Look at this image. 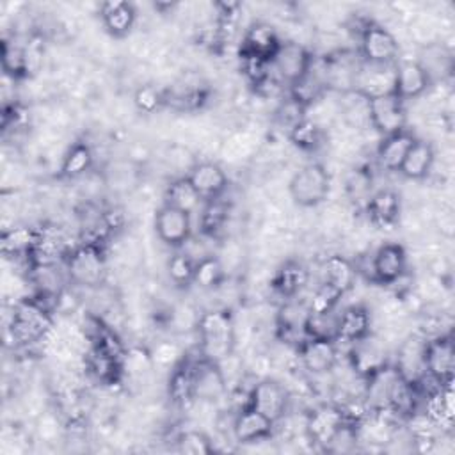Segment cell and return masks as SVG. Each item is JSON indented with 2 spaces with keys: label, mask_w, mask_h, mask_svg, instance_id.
<instances>
[{
  "label": "cell",
  "mask_w": 455,
  "mask_h": 455,
  "mask_svg": "<svg viewBox=\"0 0 455 455\" xmlns=\"http://www.w3.org/2000/svg\"><path fill=\"white\" fill-rule=\"evenodd\" d=\"M288 192L295 204L315 208L322 204L331 192V178L322 164H307L300 167L288 181Z\"/></svg>",
  "instance_id": "277c9868"
},
{
  "label": "cell",
  "mask_w": 455,
  "mask_h": 455,
  "mask_svg": "<svg viewBox=\"0 0 455 455\" xmlns=\"http://www.w3.org/2000/svg\"><path fill=\"white\" fill-rule=\"evenodd\" d=\"M199 354L206 359L222 363L235 350V322L229 309H210L199 316Z\"/></svg>",
  "instance_id": "6da1fadb"
},
{
  "label": "cell",
  "mask_w": 455,
  "mask_h": 455,
  "mask_svg": "<svg viewBox=\"0 0 455 455\" xmlns=\"http://www.w3.org/2000/svg\"><path fill=\"white\" fill-rule=\"evenodd\" d=\"M423 368L425 377H428L437 386L453 384L455 373V345L450 334H437L425 339L423 345Z\"/></svg>",
  "instance_id": "5b68a950"
},
{
  "label": "cell",
  "mask_w": 455,
  "mask_h": 455,
  "mask_svg": "<svg viewBox=\"0 0 455 455\" xmlns=\"http://www.w3.org/2000/svg\"><path fill=\"white\" fill-rule=\"evenodd\" d=\"M194 270H196V259L187 252L178 249L167 261V274L169 279L176 286H188L194 284Z\"/></svg>",
  "instance_id": "74e56055"
},
{
  "label": "cell",
  "mask_w": 455,
  "mask_h": 455,
  "mask_svg": "<svg viewBox=\"0 0 455 455\" xmlns=\"http://www.w3.org/2000/svg\"><path fill=\"white\" fill-rule=\"evenodd\" d=\"M352 91L359 92L366 100L395 92V64L391 66L364 64L355 73Z\"/></svg>",
  "instance_id": "d6986e66"
},
{
  "label": "cell",
  "mask_w": 455,
  "mask_h": 455,
  "mask_svg": "<svg viewBox=\"0 0 455 455\" xmlns=\"http://www.w3.org/2000/svg\"><path fill=\"white\" fill-rule=\"evenodd\" d=\"M343 299V293L338 291L336 288L325 284V283H320V286L316 288V291L313 293L311 300H309V313L313 315H322V313H331V311H336V306L338 302Z\"/></svg>",
  "instance_id": "ab89813d"
},
{
  "label": "cell",
  "mask_w": 455,
  "mask_h": 455,
  "mask_svg": "<svg viewBox=\"0 0 455 455\" xmlns=\"http://www.w3.org/2000/svg\"><path fill=\"white\" fill-rule=\"evenodd\" d=\"M224 279H226L224 265L213 254H204L196 261V270H194L196 286L203 290H215L224 283Z\"/></svg>",
  "instance_id": "d590c367"
},
{
  "label": "cell",
  "mask_w": 455,
  "mask_h": 455,
  "mask_svg": "<svg viewBox=\"0 0 455 455\" xmlns=\"http://www.w3.org/2000/svg\"><path fill=\"white\" fill-rule=\"evenodd\" d=\"M359 53L364 64L391 66L398 62L400 44L386 27L370 21L361 28Z\"/></svg>",
  "instance_id": "8992f818"
},
{
  "label": "cell",
  "mask_w": 455,
  "mask_h": 455,
  "mask_svg": "<svg viewBox=\"0 0 455 455\" xmlns=\"http://www.w3.org/2000/svg\"><path fill=\"white\" fill-rule=\"evenodd\" d=\"M153 226L158 240L174 251L183 249L192 236V215L169 204L156 210Z\"/></svg>",
  "instance_id": "30bf717a"
},
{
  "label": "cell",
  "mask_w": 455,
  "mask_h": 455,
  "mask_svg": "<svg viewBox=\"0 0 455 455\" xmlns=\"http://www.w3.org/2000/svg\"><path fill=\"white\" fill-rule=\"evenodd\" d=\"M94 165V153L85 140H76L69 146L66 155L62 156L59 167L60 180H78L85 176Z\"/></svg>",
  "instance_id": "f1b7e54d"
},
{
  "label": "cell",
  "mask_w": 455,
  "mask_h": 455,
  "mask_svg": "<svg viewBox=\"0 0 455 455\" xmlns=\"http://www.w3.org/2000/svg\"><path fill=\"white\" fill-rule=\"evenodd\" d=\"M100 18L105 30L116 37H126L137 21V11L133 4L124 0H108L100 5Z\"/></svg>",
  "instance_id": "603a6c76"
},
{
  "label": "cell",
  "mask_w": 455,
  "mask_h": 455,
  "mask_svg": "<svg viewBox=\"0 0 455 455\" xmlns=\"http://www.w3.org/2000/svg\"><path fill=\"white\" fill-rule=\"evenodd\" d=\"M416 139L418 137L409 128L400 130L391 135H386V137H380V140L377 144V151H375L377 165L382 171L398 172L403 164V158L407 156V153L412 148V144L416 142Z\"/></svg>",
  "instance_id": "ac0fdd59"
},
{
  "label": "cell",
  "mask_w": 455,
  "mask_h": 455,
  "mask_svg": "<svg viewBox=\"0 0 455 455\" xmlns=\"http://www.w3.org/2000/svg\"><path fill=\"white\" fill-rule=\"evenodd\" d=\"M183 355L180 354V348L172 341H162L156 345V348L151 352L153 366L155 368H164V370H172Z\"/></svg>",
  "instance_id": "b9f144b4"
},
{
  "label": "cell",
  "mask_w": 455,
  "mask_h": 455,
  "mask_svg": "<svg viewBox=\"0 0 455 455\" xmlns=\"http://www.w3.org/2000/svg\"><path fill=\"white\" fill-rule=\"evenodd\" d=\"M192 387L194 398L203 402L219 400L228 387L226 375L220 368V363L206 359L199 354L192 364Z\"/></svg>",
  "instance_id": "4fadbf2b"
},
{
  "label": "cell",
  "mask_w": 455,
  "mask_h": 455,
  "mask_svg": "<svg viewBox=\"0 0 455 455\" xmlns=\"http://www.w3.org/2000/svg\"><path fill=\"white\" fill-rule=\"evenodd\" d=\"M432 85V78L419 60H398L395 64V94L402 101L416 100L427 92Z\"/></svg>",
  "instance_id": "e0dca14e"
},
{
  "label": "cell",
  "mask_w": 455,
  "mask_h": 455,
  "mask_svg": "<svg viewBox=\"0 0 455 455\" xmlns=\"http://www.w3.org/2000/svg\"><path fill=\"white\" fill-rule=\"evenodd\" d=\"M368 123L380 135H391L407 128L405 101L395 92L368 100Z\"/></svg>",
  "instance_id": "52a82bcc"
},
{
  "label": "cell",
  "mask_w": 455,
  "mask_h": 455,
  "mask_svg": "<svg viewBox=\"0 0 455 455\" xmlns=\"http://www.w3.org/2000/svg\"><path fill=\"white\" fill-rule=\"evenodd\" d=\"M307 281H309L307 268L297 259H288L275 272L272 279V286L275 293H279L281 297L293 299L307 284Z\"/></svg>",
  "instance_id": "83f0119b"
},
{
  "label": "cell",
  "mask_w": 455,
  "mask_h": 455,
  "mask_svg": "<svg viewBox=\"0 0 455 455\" xmlns=\"http://www.w3.org/2000/svg\"><path fill=\"white\" fill-rule=\"evenodd\" d=\"M178 451L187 455H210L215 451L212 439L201 430H185L176 439Z\"/></svg>",
  "instance_id": "f35d334b"
},
{
  "label": "cell",
  "mask_w": 455,
  "mask_h": 455,
  "mask_svg": "<svg viewBox=\"0 0 455 455\" xmlns=\"http://www.w3.org/2000/svg\"><path fill=\"white\" fill-rule=\"evenodd\" d=\"M434 162H435L434 146L423 139H416L407 156L403 158V164L398 172L407 180H423L430 174Z\"/></svg>",
  "instance_id": "4316f807"
},
{
  "label": "cell",
  "mask_w": 455,
  "mask_h": 455,
  "mask_svg": "<svg viewBox=\"0 0 455 455\" xmlns=\"http://www.w3.org/2000/svg\"><path fill=\"white\" fill-rule=\"evenodd\" d=\"M364 208L373 226L380 229H391L396 226L400 219L402 203H400V196L395 190L382 188L370 194V197L364 203Z\"/></svg>",
  "instance_id": "44dd1931"
},
{
  "label": "cell",
  "mask_w": 455,
  "mask_h": 455,
  "mask_svg": "<svg viewBox=\"0 0 455 455\" xmlns=\"http://www.w3.org/2000/svg\"><path fill=\"white\" fill-rule=\"evenodd\" d=\"M288 137H290L291 144L297 146L299 149L316 151L323 144L325 132L318 121H315L313 117H309L306 114L304 119H300L288 130Z\"/></svg>",
  "instance_id": "836d02e7"
},
{
  "label": "cell",
  "mask_w": 455,
  "mask_h": 455,
  "mask_svg": "<svg viewBox=\"0 0 455 455\" xmlns=\"http://www.w3.org/2000/svg\"><path fill=\"white\" fill-rule=\"evenodd\" d=\"M192 364H194V359L181 357L180 363L171 370L169 395L180 405H187L196 400L194 387H192Z\"/></svg>",
  "instance_id": "d6a6232c"
},
{
  "label": "cell",
  "mask_w": 455,
  "mask_h": 455,
  "mask_svg": "<svg viewBox=\"0 0 455 455\" xmlns=\"http://www.w3.org/2000/svg\"><path fill=\"white\" fill-rule=\"evenodd\" d=\"M53 320L50 309L41 297L23 299L14 304L9 322L11 336L20 345H32L41 341L52 329Z\"/></svg>",
  "instance_id": "3957f363"
},
{
  "label": "cell",
  "mask_w": 455,
  "mask_h": 455,
  "mask_svg": "<svg viewBox=\"0 0 455 455\" xmlns=\"http://www.w3.org/2000/svg\"><path fill=\"white\" fill-rule=\"evenodd\" d=\"M355 277H357V268L354 261H350L341 254H331L322 263V283L336 288L343 295L354 288Z\"/></svg>",
  "instance_id": "484cf974"
},
{
  "label": "cell",
  "mask_w": 455,
  "mask_h": 455,
  "mask_svg": "<svg viewBox=\"0 0 455 455\" xmlns=\"http://www.w3.org/2000/svg\"><path fill=\"white\" fill-rule=\"evenodd\" d=\"M370 263H371L370 281L387 286V284H395L405 275L409 259L402 243L386 242L371 252Z\"/></svg>",
  "instance_id": "9c48e42d"
},
{
  "label": "cell",
  "mask_w": 455,
  "mask_h": 455,
  "mask_svg": "<svg viewBox=\"0 0 455 455\" xmlns=\"http://www.w3.org/2000/svg\"><path fill=\"white\" fill-rule=\"evenodd\" d=\"M439 430L451 428L455 418V402H453V386H437L432 389L423 402L421 411Z\"/></svg>",
  "instance_id": "d4e9b609"
},
{
  "label": "cell",
  "mask_w": 455,
  "mask_h": 455,
  "mask_svg": "<svg viewBox=\"0 0 455 455\" xmlns=\"http://www.w3.org/2000/svg\"><path fill=\"white\" fill-rule=\"evenodd\" d=\"M309 316L307 306H299L295 302H286L277 316V329L284 341L300 343L306 338V320Z\"/></svg>",
  "instance_id": "4dcf8cb0"
},
{
  "label": "cell",
  "mask_w": 455,
  "mask_h": 455,
  "mask_svg": "<svg viewBox=\"0 0 455 455\" xmlns=\"http://www.w3.org/2000/svg\"><path fill=\"white\" fill-rule=\"evenodd\" d=\"M281 41L283 39L270 23L256 21L243 32L240 43V57L272 62L277 48L281 46Z\"/></svg>",
  "instance_id": "5bb4252c"
},
{
  "label": "cell",
  "mask_w": 455,
  "mask_h": 455,
  "mask_svg": "<svg viewBox=\"0 0 455 455\" xmlns=\"http://www.w3.org/2000/svg\"><path fill=\"white\" fill-rule=\"evenodd\" d=\"M68 279L76 286L96 288L107 275V256L103 242L82 240L68 252L66 259Z\"/></svg>",
  "instance_id": "7a4b0ae2"
},
{
  "label": "cell",
  "mask_w": 455,
  "mask_h": 455,
  "mask_svg": "<svg viewBox=\"0 0 455 455\" xmlns=\"http://www.w3.org/2000/svg\"><path fill=\"white\" fill-rule=\"evenodd\" d=\"M288 391L281 382L261 379L251 387L245 403L270 418L274 423H279L288 411Z\"/></svg>",
  "instance_id": "8fae6325"
},
{
  "label": "cell",
  "mask_w": 455,
  "mask_h": 455,
  "mask_svg": "<svg viewBox=\"0 0 455 455\" xmlns=\"http://www.w3.org/2000/svg\"><path fill=\"white\" fill-rule=\"evenodd\" d=\"M2 69L11 80L25 78V44L14 39H4L2 43Z\"/></svg>",
  "instance_id": "8d00e7d4"
},
{
  "label": "cell",
  "mask_w": 455,
  "mask_h": 455,
  "mask_svg": "<svg viewBox=\"0 0 455 455\" xmlns=\"http://www.w3.org/2000/svg\"><path fill=\"white\" fill-rule=\"evenodd\" d=\"M299 357L309 373L325 375L338 364V341L332 338H304L299 343Z\"/></svg>",
  "instance_id": "7c38bea8"
},
{
  "label": "cell",
  "mask_w": 455,
  "mask_h": 455,
  "mask_svg": "<svg viewBox=\"0 0 455 455\" xmlns=\"http://www.w3.org/2000/svg\"><path fill=\"white\" fill-rule=\"evenodd\" d=\"M39 238V228H30V226H14L9 229H4L0 243H2V252L5 256H14V258H28L32 249L36 247Z\"/></svg>",
  "instance_id": "f546056e"
},
{
  "label": "cell",
  "mask_w": 455,
  "mask_h": 455,
  "mask_svg": "<svg viewBox=\"0 0 455 455\" xmlns=\"http://www.w3.org/2000/svg\"><path fill=\"white\" fill-rule=\"evenodd\" d=\"M348 423L345 419L341 405H323L315 409L307 418V435L313 443L327 448L331 439L336 435V432Z\"/></svg>",
  "instance_id": "ffe728a7"
},
{
  "label": "cell",
  "mask_w": 455,
  "mask_h": 455,
  "mask_svg": "<svg viewBox=\"0 0 455 455\" xmlns=\"http://www.w3.org/2000/svg\"><path fill=\"white\" fill-rule=\"evenodd\" d=\"M350 363H352L354 371L366 379V377L373 375L375 371H379L380 368H384L387 364L386 350L370 334V336H366V338H363V339H359L352 345Z\"/></svg>",
  "instance_id": "cb8c5ba5"
},
{
  "label": "cell",
  "mask_w": 455,
  "mask_h": 455,
  "mask_svg": "<svg viewBox=\"0 0 455 455\" xmlns=\"http://www.w3.org/2000/svg\"><path fill=\"white\" fill-rule=\"evenodd\" d=\"M371 188V174L366 169H354L347 180V192L352 199H368Z\"/></svg>",
  "instance_id": "7bdbcfd3"
},
{
  "label": "cell",
  "mask_w": 455,
  "mask_h": 455,
  "mask_svg": "<svg viewBox=\"0 0 455 455\" xmlns=\"http://www.w3.org/2000/svg\"><path fill=\"white\" fill-rule=\"evenodd\" d=\"M43 64V43L30 41L25 44V76H32Z\"/></svg>",
  "instance_id": "ee69618b"
},
{
  "label": "cell",
  "mask_w": 455,
  "mask_h": 455,
  "mask_svg": "<svg viewBox=\"0 0 455 455\" xmlns=\"http://www.w3.org/2000/svg\"><path fill=\"white\" fill-rule=\"evenodd\" d=\"M228 213H229V208L222 201V197L204 201L199 213V231L210 238L217 236L228 222Z\"/></svg>",
  "instance_id": "e575fe53"
},
{
  "label": "cell",
  "mask_w": 455,
  "mask_h": 455,
  "mask_svg": "<svg viewBox=\"0 0 455 455\" xmlns=\"http://www.w3.org/2000/svg\"><path fill=\"white\" fill-rule=\"evenodd\" d=\"M313 66L311 52L297 41H281L270 68L286 87L299 82Z\"/></svg>",
  "instance_id": "ba28073f"
},
{
  "label": "cell",
  "mask_w": 455,
  "mask_h": 455,
  "mask_svg": "<svg viewBox=\"0 0 455 455\" xmlns=\"http://www.w3.org/2000/svg\"><path fill=\"white\" fill-rule=\"evenodd\" d=\"M371 334V316L366 306L354 304L338 313L336 318V341L350 343Z\"/></svg>",
  "instance_id": "7402d4cb"
},
{
  "label": "cell",
  "mask_w": 455,
  "mask_h": 455,
  "mask_svg": "<svg viewBox=\"0 0 455 455\" xmlns=\"http://www.w3.org/2000/svg\"><path fill=\"white\" fill-rule=\"evenodd\" d=\"M187 178L194 185L197 194L201 196L203 203L222 197L228 188V183H229L226 171L219 164L210 162V160L196 162L188 169Z\"/></svg>",
  "instance_id": "2e32d148"
},
{
  "label": "cell",
  "mask_w": 455,
  "mask_h": 455,
  "mask_svg": "<svg viewBox=\"0 0 455 455\" xmlns=\"http://www.w3.org/2000/svg\"><path fill=\"white\" fill-rule=\"evenodd\" d=\"M277 423H274L270 418L261 414L251 405H243L233 418L231 432L236 443L242 444H252L258 441L270 439L274 434Z\"/></svg>",
  "instance_id": "9a60e30c"
},
{
  "label": "cell",
  "mask_w": 455,
  "mask_h": 455,
  "mask_svg": "<svg viewBox=\"0 0 455 455\" xmlns=\"http://www.w3.org/2000/svg\"><path fill=\"white\" fill-rule=\"evenodd\" d=\"M133 103H135L137 110H140L144 114H155L156 110H160L165 105V94L160 89H156L155 85L144 84L135 89Z\"/></svg>",
  "instance_id": "60d3db41"
},
{
  "label": "cell",
  "mask_w": 455,
  "mask_h": 455,
  "mask_svg": "<svg viewBox=\"0 0 455 455\" xmlns=\"http://www.w3.org/2000/svg\"><path fill=\"white\" fill-rule=\"evenodd\" d=\"M164 204H169L172 208H178L181 212L187 213H194L199 210V206L203 204L201 196L197 194V190L194 188V185L188 181L187 176L176 178L172 180L164 194Z\"/></svg>",
  "instance_id": "1f68e13d"
}]
</instances>
